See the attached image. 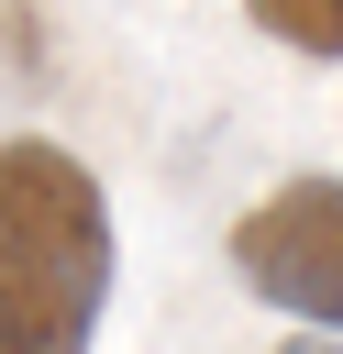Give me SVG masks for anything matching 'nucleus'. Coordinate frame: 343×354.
<instances>
[{
  "label": "nucleus",
  "mask_w": 343,
  "mask_h": 354,
  "mask_svg": "<svg viewBox=\"0 0 343 354\" xmlns=\"http://www.w3.org/2000/svg\"><path fill=\"white\" fill-rule=\"evenodd\" d=\"M111 310V188L44 144H0V354H77Z\"/></svg>",
  "instance_id": "nucleus-1"
},
{
  "label": "nucleus",
  "mask_w": 343,
  "mask_h": 354,
  "mask_svg": "<svg viewBox=\"0 0 343 354\" xmlns=\"http://www.w3.org/2000/svg\"><path fill=\"white\" fill-rule=\"evenodd\" d=\"M232 277L299 332H343V177H288L232 221Z\"/></svg>",
  "instance_id": "nucleus-2"
},
{
  "label": "nucleus",
  "mask_w": 343,
  "mask_h": 354,
  "mask_svg": "<svg viewBox=\"0 0 343 354\" xmlns=\"http://www.w3.org/2000/svg\"><path fill=\"white\" fill-rule=\"evenodd\" d=\"M243 11H254V33H277L288 55L343 66V0H243Z\"/></svg>",
  "instance_id": "nucleus-3"
}]
</instances>
